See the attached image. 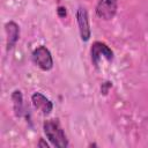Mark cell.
I'll return each instance as SVG.
<instances>
[{"label": "cell", "mask_w": 148, "mask_h": 148, "mask_svg": "<svg viewBox=\"0 0 148 148\" xmlns=\"http://www.w3.org/2000/svg\"><path fill=\"white\" fill-rule=\"evenodd\" d=\"M5 30L7 34V50H10L16 44V42L18 40L20 28L15 22L9 21L5 24Z\"/></svg>", "instance_id": "7"}, {"label": "cell", "mask_w": 148, "mask_h": 148, "mask_svg": "<svg viewBox=\"0 0 148 148\" xmlns=\"http://www.w3.org/2000/svg\"><path fill=\"white\" fill-rule=\"evenodd\" d=\"M44 133L51 143L59 148H66L68 146V140L58 119H47L43 124Z\"/></svg>", "instance_id": "1"}, {"label": "cell", "mask_w": 148, "mask_h": 148, "mask_svg": "<svg viewBox=\"0 0 148 148\" xmlns=\"http://www.w3.org/2000/svg\"><path fill=\"white\" fill-rule=\"evenodd\" d=\"M31 101H32V104L34 106L39 110L43 114L47 116L51 113L52 109H53V104L52 102L46 97L44 96L42 92H35L32 96H31Z\"/></svg>", "instance_id": "6"}, {"label": "cell", "mask_w": 148, "mask_h": 148, "mask_svg": "<svg viewBox=\"0 0 148 148\" xmlns=\"http://www.w3.org/2000/svg\"><path fill=\"white\" fill-rule=\"evenodd\" d=\"M38 146H39V147H45V148H47V147H49V145H47L46 142H43V140H42V139H40V141H39Z\"/></svg>", "instance_id": "10"}, {"label": "cell", "mask_w": 148, "mask_h": 148, "mask_svg": "<svg viewBox=\"0 0 148 148\" xmlns=\"http://www.w3.org/2000/svg\"><path fill=\"white\" fill-rule=\"evenodd\" d=\"M118 0H99L96 6V15L104 20H112L117 13Z\"/></svg>", "instance_id": "3"}, {"label": "cell", "mask_w": 148, "mask_h": 148, "mask_svg": "<svg viewBox=\"0 0 148 148\" xmlns=\"http://www.w3.org/2000/svg\"><path fill=\"white\" fill-rule=\"evenodd\" d=\"M76 18H77V24H79L81 39L83 42L89 40V38H90V27H89V18H88V13H87L86 8L79 7L77 13H76Z\"/></svg>", "instance_id": "5"}, {"label": "cell", "mask_w": 148, "mask_h": 148, "mask_svg": "<svg viewBox=\"0 0 148 148\" xmlns=\"http://www.w3.org/2000/svg\"><path fill=\"white\" fill-rule=\"evenodd\" d=\"M101 56L105 57L109 61H111L113 59V52L106 44H104L102 42H95L91 46V60H92V64L95 65V67L98 66V60H99Z\"/></svg>", "instance_id": "4"}, {"label": "cell", "mask_w": 148, "mask_h": 148, "mask_svg": "<svg viewBox=\"0 0 148 148\" xmlns=\"http://www.w3.org/2000/svg\"><path fill=\"white\" fill-rule=\"evenodd\" d=\"M32 60L43 71H50L53 67V59H52L51 52L44 45H40L34 50Z\"/></svg>", "instance_id": "2"}, {"label": "cell", "mask_w": 148, "mask_h": 148, "mask_svg": "<svg viewBox=\"0 0 148 148\" xmlns=\"http://www.w3.org/2000/svg\"><path fill=\"white\" fill-rule=\"evenodd\" d=\"M12 99L14 101V110L16 116L22 114V94L20 90H15L12 95Z\"/></svg>", "instance_id": "8"}, {"label": "cell", "mask_w": 148, "mask_h": 148, "mask_svg": "<svg viewBox=\"0 0 148 148\" xmlns=\"http://www.w3.org/2000/svg\"><path fill=\"white\" fill-rule=\"evenodd\" d=\"M57 12H58V14H59L60 17H64L66 15V8H64V7H58Z\"/></svg>", "instance_id": "9"}]
</instances>
